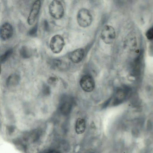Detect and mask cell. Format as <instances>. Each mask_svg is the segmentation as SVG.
I'll return each instance as SVG.
<instances>
[{
    "mask_svg": "<svg viewBox=\"0 0 153 153\" xmlns=\"http://www.w3.org/2000/svg\"><path fill=\"white\" fill-rule=\"evenodd\" d=\"M77 19L78 25L83 27L89 26L92 21V16L90 12L87 9L82 8L78 11Z\"/></svg>",
    "mask_w": 153,
    "mask_h": 153,
    "instance_id": "obj_1",
    "label": "cell"
},
{
    "mask_svg": "<svg viewBox=\"0 0 153 153\" xmlns=\"http://www.w3.org/2000/svg\"><path fill=\"white\" fill-rule=\"evenodd\" d=\"M49 11L51 16L56 19H61L64 15V8L59 1H53L49 5Z\"/></svg>",
    "mask_w": 153,
    "mask_h": 153,
    "instance_id": "obj_2",
    "label": "cell"
},
{
    "mask_svg": "<svg viewBox=\"0 0 153 153\" xmlns=\"http://www.w3.org/2000/svg\"><path fill=\"white\" fill-rule=\"evenodd\" d=\"M65 41L61 35L57 34L51 38L49 44L51 51L54 53L58 54L60 53L65 45Z\"/></svg>",
    "mask_w": 153,
    "mask_h": 153,
    "instance_id": "obj_3",
    "label": "cell"
},
{
    "mask_svg": "<svg viewBox=\"0 0 153 153\" xmlns=\"http://www.w3.org/2000/svg\"><path fill=\"white\" fill-rule=\"evenodd\" d=\"M100 36L102 39L105 43L110 44L113 42L115 38V30L111 26L105 25L102 30Z\"/></svg>",
    "mask_w": 153,
    "mask_h": 153,
    "instance_id": "obj_4",
    "label": "cell"
},
{
    "mask_svg": "<svg viewBox=\"0 0 153 153\" xmlns=\"http://www.w3.org/2000/svg\"><path fill=\"white\" fill-rule=\"evenodd\" d=\"M79 83L82 89L86 92L92 91L95 88L94 79L91 76L89 75L83 76L80 79Z\"/></svg>",
    "mask_w": 153,
    "mask_h": 153,
    "instance_id": "obj_5",
    "label": "cell"
},
{
    "mask_svg": "<svg viewBox=\"0 0 153 153\" xmlns=\"http://www.w3.org/2000/svg\"><path fill=\"white\" fill-rule=\"evenodd\" d=\"M72 105L71 98L67 96H65L61 98L59 105V109L60 113L64 115L68 114L71 110Z\"/></svg>",
    "mask_w": 153,
    "mask_h": 153,
    "instance_id": "obj_6",
    "label": "cell"
},
{
    "mask_svg": "<svg viewBox=\"0 0 153 153\" xmlns=\"http://www.w3.org/2000/svg\"><path fill=\"white\" fill-rule=\"evenodd\" d=\"M40 0L35 1L33 4L31 10L27 19L28 25H32L34 23L39 11L41 3Z\"/></svg>",
    "mask_w": 153,
    "mask_h": 153,
    "instance_id": "obj_7",
    "label": "cell"
},
{
    "mask_svg": "<svg viewBox=\"0 0 153 153\" xmlns=\"http://www.w3.org/2000/svg\"><path fill=\"white\" fill-rule=\"evenodd\" d=\"M13 29L11 25L5 23L1 26L0 30V37L2 39L5 40L10 38L13 35Z\"/></svg>",
    "mask_w": 153,
    "mask_h": 153,
    "instance_id": "obj_8",
    "label": "cell"
},
{
    "mask_svg": "<svg viewBox=\"0 0 153 153\" xmlns=\"http://www.w3.org/2000/svg\"><path fill=\"white\" fill-rule=\"evenodd\" d=\"M85 54L84 50L82 48L77 49L71 52L69 55V58L73 62L77 63L83 59Z\"/></svg>",
    "mask_w": 153,
    "mask_h": 153,
    "instance_id": "obj_9",
    "label": "cell"
},
{
    "mask_svg": "<svg viewBox=\"0 0 153 153\" xmlns=\"http://www.w3.org/2000/svg\"><path fill=\"white\" fill-rule=\"evenodd\" d=\"M86 128L85 120L83 118H79L77 120L75 126L76 132L78 134H81L85 131Z\"/></svg>",
    "mask_w": 153,
    "mask_h": 153,
    "instance_id": "obj_10",
    "label": "cell"
},
{
    "mask_svg": "<svg viewBox=\"0 0 153 153\" xmlns=\"http://www.w3.org/2000/svg\"><path fill=\"white\" fill-rule=\"evenodd\" d=\"M20 76L16 74H13L9 76L6 80V85L8 86H15L18 85L20 81Z\"/></svg>",
    "mask_w": 153,
    "mask_h": 153,
    "instance_id": "obj_11",
    "label": "cell"
},
{
    "mask_svg": "<svg viewBox=\"0 0 153 153\" xmlns=\"http://www.w3.org/2000/svg\"><path fill=\"white\" fill-rule=\"evenodd\" d=\"M49 64L51 68L56 69L60 68L62 65L63 62L60 59H54L51 60L49 62Z\"/></svg>",
    "mask_w": 153,
    "mask_h": 153,
    "instance_id": "obj_12",
    "label": "cell"
},
{
    "mask_svg": "<svg viewBox=\"0 0 153 153\" xmlns=\"http://www.w3.org/2000/svg\"><path fill=\"white\" fill-rule=\"evenodd\" d=\"M20 54L21 57L24 59L29 58L31 55L29 49L25 46L21 47L20 50Z\"/></svg>",
    "mask_w": 153,
    "mask_h": 153,
    "instance_id": "obj_13",
    "label": "cell"
},
{
    "mask_svg": "<svg viewBox=\"0 0 153 153\" xmlns=\"http://www.w3.org/2000/svg\"><path fill=\"white\" fill-rule=\"evenodd\" d=\"M13 53V50L10 49L0 56V62L1 63L5 62Z\"/></svg>",
    "mask_w": 153,
    "mask_h": 153,
    "instance_id": "obj_14",
    "label": "cell"
},
{
    "mask_svg": "<svg viewBox=\"0 0 153 153\" xmlns=\"http://www.w3.org/2000/svg\"><path fill=\"white\" fill-rule=\"evenodd\" d=\"M146 35L147 39L150 41L153 40V25L146 31Z\"/></svg>",
    "mask_w": 153,
    "mask_h": 153,
    "instance_id": "obj_15",
    "label": "cell"
},
{
    "mask_svg": "<svg viewBox=\"0 0 153 153\" xmlns=\"http://www.w3.org/2000/svg\"><path fill=\"white\" fill-rule=\"evenodd\" d=\"M38 30V25L36 24L29 31L28 34L31 36H35L37 33Z\"/></svg>",
    "mask_w": 153,
    "mask_h": 153,
    "instance_id": "obj_16",
    "label": "cell"
},
{
    "mask_svg": "<svg viewBox=\"0 0 153 153\" xmlns=\"http://www.w3.org/2000/svg\"><path fill=\"white\" fill-rule=\"evenodd\" d=\"M42 91L43 94L46 95L49 94L50 93L49 87L46 85H44L43 87Z\"/></svg>",
    "mask_w": 153,
    "mask_h": 153,
    "instance_id": "obj_17",
    "label": "cell"
},
{
    "mask_svg": "<svg viewBox=\"0 0 153 153\" xmlns=\"http://www.w3.org/2000/svg\"><path fill=\"white\" fill-rule=\"evenodd\" d=\"M149 51L150 54L153 56V40L150 41Z\"/></svg>",
    "mask_w": 153,
    "mask_h": 153,
    "instance_id": "obj_18",
    "label": "cell"
},
{
    "mask_svg": "<svg viewBox=\"0 0 153 153\" xmlns=\"http://www.w3.org/2000/svg\"><path fill=\"white\" fill-rule=\"evenodd\" d=\"M43 28L45 31H47L48 30L49 28V24L46 20H45L43 21Z\"/></svg>",
    "mask_w": 153,
    "mask_h": 153,
    "instance_id": "obj_19",
    "label": "cell"
},
{
    "mask_svg": "<svg viewBox=\"0 0 153 153\" xmlns=\"http://www.w3.org/2000/svg\"><path fill=\"white\" fill-rule=\"evenodd\" d=\"M56 81V78L54 77H50L48 79V82L50 84H53Z\"/></svg>",
    "mask_w": 153,
    "mask_h": 153,
    "instance_id": "obj_20",
    "label": "cell"
},
{
    "mask_svg": "<svg viewBox=\"0 0 153 153\" xmlns=\"http://www.w3.org/2000/svg\"><path fill=\"white\" fill-rule=\"evenodd\" d=\"M47 153H60L59 152L57 151L52 150L48 152Z\"/></svg>",
    "mask_w": 153,
    "mask_h": 153,
    "instance_id": "obj_21",
    "label": "cell"
}]
</instances>
